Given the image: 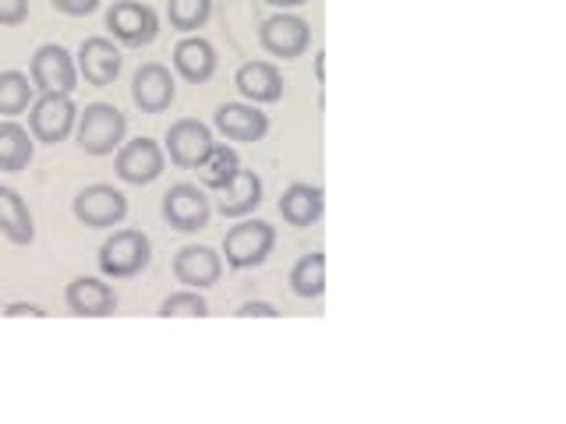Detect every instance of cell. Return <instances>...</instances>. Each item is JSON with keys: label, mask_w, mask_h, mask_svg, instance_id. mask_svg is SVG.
<instances>
[{"label": "cell", "mask_w": 566, "mask_h": 424, "mask_svg": "<svg viewBox=\"0 0 566 424\" xmlns=\"http://www.w3.org/2000/svg\"><path fill=\"white\" fill-rule=\"evenodd\" d=\"M276 247V230L265 220H241L223 234V258L230 269H255Z\"/></svg>", "instance_id": "cell-2"}, {"label": "cell", "mask_w": 566, "mask_h": 424, "mask_svg": "<svg viewBox=\"0 0 566 424\" xmlns=\"http://www.w3.org/2000/svg\"><path fill=\"white\" fill-rule=\"evenodd\" d=\"M156 315L159 318H206L209 305H206L202 290H181V294L164 297V305H159Z\"/></svg>", "instance_id": "cell-27"}, {"label": "cell", "mask_w": 566, "mask_h": 424, "mask_svg": "<svg viewBox=\"0 0 566 424\" xmlns=\"http://www.w3.org/2000/svg\"><path fill=\"white\" fill-rule=\"evenodd\" d=\"M132 99L142 114H167L177 99V82L170 75V67L164 64H142L132 78Z\"/></svg>", "instance_id": "cell-11"}, {"label": "cell", "mask_w": 566, "mask_h": 424, "mask_svg": "<svg viewBox=\"0 0 566 424\" xmlns=\"http://www.w3.org/2000/svg\"><path fill=\"white\" fill-rule=\"evenodd\" d=\"M259 43L270 57L294 61L312 46V25L297 14H273L259 25Z\"/></svg>", "instance_id": "cell-9"}, {"label": "cell", "mask_w": 566, "mask_h": 424, "mask_svg": "<svg viewBox=\"0 0 566 424\" xmlns=\"http://www.w3.org/2000/svg\"><path fill=\"white\" fill-rule=\"evenodd\" d=\"M223 199H220V212L227 220H244V216H252V212L262 205V177L255 170H238L234 177V184H230L227 191H220Z\"/></svg>", "instance_id": "cell-20"}, {"label": "cell", "mask_w": 566, "mask_h": 424, "mask_svg": "<svg viewBox=\"0 0 566 424\" xmlns=\"http://www.w3.org/2000/svg\"><path fill=\"white\" fill-rule=\"evenodd\" d=\"M234 85L238 93L248 99V103H280L283 99V75L280 67L270 64V61H248L238 67L234 75Z\"/></svg>", "instance_id": "cell-19"}, {"label": "cell", "mask_w": 566, "mask_h": 424, "mask_svg": "<svg viewBox=\"0 0 566 424\" xmlns=\"http://www.w3.org/2000/svg\"><path fill=\"white\" fill-rule=\"evenodd\" d=\"M78 124V106L67 93H43L29 106V135L43 146H57Z\"/></svg>", "instance_id": "cell-4"}, {"label": "cell", "mask_w": 566, "mask_h": 424, "mask_svg": "<svg viewBox=\"0 0 566 424\" xmlns=\"http://www.w3.org/2000/svg\"><path fill=\"white\" fill-rule=\"evenodd\" d=\"M153 262V241L142 230H117L99 247V269L111 279H132Z\"/></svg>", "instance_id": "cell-3"}, {"label": "cell", "mask_w": 566, "mask_h": 424, "mask_svg": "<svg viewBox=\"0 0 566 424\" xmlns=\"http://www.w3.org/2000/svg\"><path fill=\"white\" fill-rule=\"evenodd\" d=\"M323 212H326V191L318 188V184L294 181V184L283 188V194H280V216H283V223L305 230V226L323 220Z\"/></svg>", "instance_id": "cell-18"}, {"label": "cell", "mask_w": 566, "mask_h": 424, "mask_svg": "<svg viewBox=\"0 0 566 424\" xmlns=\"http://www.w3.org/2000/svg\"><path fill=\"white\" fill-rule=\"evenodd\" d=\"M265 4H273V8H301V4H308V0H265Z\"/></svg>", "instance_id": "cell-33"}, {"label": "cell", "mask_w": 566, "mask_h": 424, "mask_svg": "<svg viewBox=\"0 0 566 424\" xmlns=\"http://www.w3.org/2000/svg\"><path fill=\"white\" fill-rule=\"evenodd\" d=\"M0 234L22 247L35 241V223H32L29 202L14 188H0Z\"/></svg>", "instance_id": "cell-21"}, {"label": "cell", "mask_w": 566, "mask_h": 424, "mask_svg": "<svg viewBox=\"0 0 566 424\" xmlns=\"http://www.w3.org/2000/svg\"><path fill=\"white\" fill-rule=\"evenodd\" d=\"M35 156V138L18 120H0V170L22 173Z\"/></svg>", "instance_id": "cell-22"}, {"label": "cell", "mask_w": 566, "mask_h": 424, "mask_svg": "<svg viewBox=\"0 0 566 424\" xmlns=\"http://www.w3.org/2000/svg\"><path fill=\"white\" fill-rule=\"evenodd\" d=\"M29 78L35 85V93H75L78 88V64L71 61V53L61 43H46L35 50V57L29 64Z\"/></svg>", "instance_id": "cell-6"}, {"label": "cell", "mask_w": 566, "mask_h": 424, "mask_svg": "<svg viewBox=\"0 0 566 424\" xmlns=\"http://www.w3.org/2000/svg\"><path fill=\"white\" fill-rule=\"evenodd\" d=\"M241 170V156L238 149H230V146H212L209 159L199 167V177H202V184L209 191H227L230 184H234V177Z\"/></svg>", "instance_id": "cell-25"}, {"label": "cell", "mask_w": 566, "mask_h": 424, "mask_svg": "<svg viewBox=\"0 0 566 424\" xmlns=\"http://www.w3.org/2000/svg\"><path fill=\"white\" fill-rule=\"evenodd\" d=\"M4 315H8V318H25V315H29V318H46V311H43L40 305H29V300H14V305L4 308Z\"/></svg>", "instance_id": "cell-31"}, {"label": "cell", "mask_w": 566, "mask_h": 424, "mask_svg": "<svg viewBox=\"0 0 566 424\" xmlns=\"http://www.w3.org/2000/svg\"><path fill=\"white\" fill-rule=\"evenodd\" d=\"M315 78L326 82V53H318V57H315Z\"/></svg>", "instance_id": "cell-32"}, {"label": "cell", "mask_w": 566, "mask_h": 424, "mask_svg": "<svg viewBox=\"0 0 566 424\" xmlns=\"http://www.w3.org/2000/svg\"><path fill=\"white\" fill-rule=\"evenodd\" d=\"M114 170L124 184H153L159 173L167 170V152L159 141L153 138H135V141H120Z\"/></svg>", "instance_id": "cell-8"}, {"label": "cell", "mask_w": 566, "mask_h": 424, "mask_svg": "<svg viewBox=\"0 0 566 424\" xmlns=\"http://www.w3.org/2000/svg\"><path fill=\"white\" fill-rule=\"evenodd\" d=\"M212 146H217V141H212V131L195 117L174 120L164 138V152L170 156V163L181 170H199L209 159Z\"/></svg>", "instance_id": "cell-5"}, {"label": "cell", "mask_w": 566, "mask_h": 424, "mask_svg": "<svg viewBox=\"0 0 566 424\" xmlns=\"http://www.w3.org/2000/svg\"><path fill=\"white\" fill-rule=\"evenodd\" d=\"M35 103V85L22 71H0V117H22Z\"/></svg>", "instance_id": "cell-24"}, {"label": "cell", "mask_w": 566, "mask_h": 424, "mask_svg": "<svg viewBox=\"0 0 566 424\" xmlns=\"http://www.w3.org/2000/svg\"><path fill=\"white\" fill-rule=\"evenodd\" d=\"M212 124L230 138V141H262L270 131V117H265L255 103H223L212 114Z\"/></svg>", "instance_id": "cell-16"}, {"label": "cell", "mask_w": 566, "mask_h": 424, "mask_svg": "<svg viewBox=\"0 0 566 424\" xmlns=\"http://www.w3.org/2000/svg\"><path fill=\"white\" fill-rule=\"evenodd\" d=\"M174 276L177 283H185L188 290L217 287L223 276V258L206 244H188L174 255Z\"/></svg>", "instance_id": "cell-14"}, {"label": "cell", "mask_w": 566, "mask_h": 424, "mask_svg": "<svg viewBox=\"0 0 566 424\" xmlns=\"http://www.w3.org/2000/svg\"><path fill=\"white\" fill-rule=\"evenodd\" d=\"M29 0H0V25H25Z\"/></svg>", "instance_id": "cell-28"}, {"label": "cell", "mask_w": 566, "mask_h": 424, "mask_svg": "<svg viewBox=\"0 0 566 424\" xmlns=\"http://www.w3.org/2000/svg\"><path fill=\"white\" fill-rule=\"evenodd\" d=\"M53 8L61 14H71V18H82V14H93L99 8V0H50Z\"/></svg>", "instance_id": "cell-30"}, {"label": "cell", "mask_w": 566, "mask_h": 424, "mask_svg": "<svg viewBox=\"0 0 566 424\" xmlns=\"http://www.w3.org/2000/svg\"><path fill=\"white\" fill-rule=\"evenodd\" d=\"M71 209H75L78 223L93 226V230H106L128 216V199H124L114 184H88L75 194Z\"/></svg>", "instance_id": "cell-10"}, {"label": "cell", "mask_w": 566, "mask_h": 424, "mask_svg": "<svg viewBox=\"0 0 566 424\" xmlns=\"http://www.w3.org/2000/svg\"><path fill=\"white\" fill-rule=\"evenodd\" d=\"M209 216H212V205L199 184H174L164 194V220L174 230H181V234H195V230L209 226Z\"/></svg>", "instance_id": "cell-12"}, {"label": "cell", "mask_w": 566, "mask_h": 424, "mask_svg": "<svg viewBox=\"0 0 566 424\" xmlns=\"http://www.w3.org/2000/svg\"><path fill=\"white\" fill-rule=\"evenodd\" d=\"M217 46L202 35H185L181 43L174 46V67L188 85H206L212 75H217Z\"/></svg>", "instance_id": "cell-17"}, {"label": "cell", "mask_w": 566, "mask_h": 424, "mask_svg": "<svg viewBox=\"0 0 566 424\" xmlns=\"http://www.w3.org/2000/svg\"><path fill=\"white\" fill-rule=\"evenodd\" d=\"M64 305L78 318H106L117 311V294H114V287H106V283H99L93 276H78L67 283Z\"/></svg>", "instance_id": "cell-15"}, {"label": "cell", "mask_w": 566, "mask_h": 424, "mask_svg": "<svg viewBox=\"0 0 566 424\" xmlns=\"http://www.w3.org/2000/svg\"><path fill=\"white\" fill-rule=\"evenodd\" d=\"M78 146L88 156H111L120 149L124 131H128V117H124L114 103H88L78 114Z\"/></svg>", "instance_id": "cell-1"}, {"label": "cell", "mask_w": 566, "mask_h": 424, "mask_svg": "<svg viewBox=\"0 0 566 424\" xmlns=\"http://www.w3.org/2000/svg\"><path fill=\"white\" fill-rule=\"evenodd\" d=\"M212 0H167V22L177 32H195L209 22Z\"/></svg>", "instance_id": "cell-26"}, {"label": "cell", "mask_w": 566, "mask_h": 424, "mask_svg": "<svg viewBox=\"0 0 566 424\" xmlns=\"http://www.w3.org/2000/svg\"><path fill=\"white\" fill-rule=\"evenodd\" d=\"M234 315L238 318H280V308L270 305V300H244Z\"/></svg>", "instance_id": "cell-29"}, {"label": "cell", "mask_w": 566, "mask_h": 424, "mask_svg": "<svg viewBox=\"0 0 566 424\" xmlns=\"http://www.w3.org/2000/svg\"><path fill=\"white\" fill-rule=\"evenodd\" d=\"M106 29L124 46H149L159 35V14L142 0H117L106 11Z\"/></svg>", "instance_id": "cell-7"}, {"label": "cell", "mask_w": 566, "mask_h": 424, "mask_svg": "<svg viewBox=\"0 0 566 424\" xmlns=\"http://www.w3.org/2000/svg\"><path fill=\"white\" fill-rule=\"evenodd\" d=\"M291 290L305 300H315V297L326 294V252H308L294 262Z\"/></svg>", "instance_id": "cell-23"}, {"label": "cell", "mask_w": 566, "mask_h": 424, "mask_svg": "<svg viewBox=\"0 0 566 424\" xmlns=\"http://www.w3.org/2000/svg\"><path fill=\"white\" fill-rule=\"evenodd\" d=\"M78 78H85V85L93 88H106L114 85L120 67H124V57L120 50L114 46V40H106V35H88V40L78 46Z\"/></svg>", "instance_id": "cell-13"}]
</instances>
